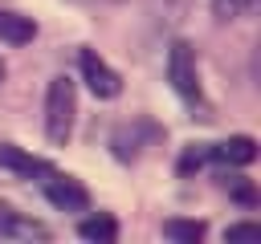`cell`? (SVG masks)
<instances>
[{
    "label": "cell",
    "instance_id": "obj_1",
    "mask_svg": "<svg viewBox=\"0 0 261 244\" xmlns=\"http://www.w3.org/2000/svg\"><path fill=\"white\" fill-rule=\"evenodd\" d=\"M73 114H77V94L69 77H53L45 94V134L53 146H65L73 134Z\"/></svg>",
    "mask_w": 261,
    "mask_h": 244
},
{
    "label": "cell",
    "instance_id": "obj_2",
    "mask_svg": "<svg viewBox=\"0 0 261 244\" xmlns=\"http://www.w3.org/2000/svg\"><path fill=\"white\" fill-rule=\"evenodd\" d=\"M167 81H171V89H175L188 106H196V102H200L196 49H192L188 41H171V49H167Z\"/></svg>",
    "mask_w": 261,
    "mask_h": 244
},
{
    "label": "cell",
    "instance_id": "obj_3",
    "mask_svg": "<svg viewBox=\"0 0 261 244\" xmlns=\"http://www.w3.org/2000/svg\"><path fill=\"white\" fill-rule=\"evenodd\" d=\"M41 183H45V199H49L57 211H90V191H86L77 179H65V175L49 171Z\"/></svg>",
    "mask_w": 261,
    "mask_h": 244
},
{
    "label": "cell",
    "instance_id": "obj_4",
    "mask_svg": "<svg viewBox=\"0 0 261 244\" xmlns=\"http://www.w3.org/2000/svg\"><path fill=\"white\" fill-rule=\"evenodd\" d=\"M82 77H86V85H90L94 98H118V94H122V77H118L94 49H82Z\"/></svg>",
    "mask_w": 261,
    "mask_h": 244
},
{
    "label": "cell",
    "instance_id": "obj_5",
    "mask_svg": "<svg viewBox=\"0 0 261 244\" xmlns=\"http://www.w3.org/2000/svg\"><path fill=\"white\" fill-rule=\"evenodd\" d=\"M155 138H159V126H151V122H130V126H118V130L110 134V146H114V159L130 163V159H139V150H143L147 142H155Z\"/></svg>",
    "mask_w": 261,
    "mask_h": 244
},
{
    "label": "cell",
    "instance_id": "obj_6",
    "mask_svg": "<svg viewBox=\"0 0 261 244\" xmlns=\"http://www.w3.org/2000/svg\"><path fill=\"white\" fill-rule=\"evenodd\" d=\"M0 167L12 171V175H20V179H45L53 171L49 159H37V155H29V150H20L12 142H0Z\"/></svg>",
    "mask_w": 261,
    "mask_h": 244
},
{
    "label": "cell",
    "instance_id": "obj_7",
    "mask_svg": "<svg viewBox=\"0 0 261 244\" xmlns=\"http://www.w3.org/2000/svg\"><path fill=\"white\" fill-rule=\"evenodd\" d=\"M208 159H212V163H224V167H249V163L257 159V138H249V134H232V138L208 146Z\"/></svg>",
    "mask_w": 261,
    "mask_h": 244
},
{
    "label": "cell",
    "instance_id": "obj_8",
    "mask_svg": "<svg viewBox=\"0 0 261 244\" xmlns=\"http://www.w3.org/2000/svg\"><path fill=\"white\" fill-rule=\"evenodd\" d=\"M0 240H49V228L0 203Z\"/></svg>",
    "mask_w": 261,
    "mask_h": 244
},
{
    "label": "cell",
    "instance_id": "obj_9",
    "mask_svg": "<svg viewBox=\"0 0 261 244\" xmlns=\"http://www.w3.org/2000/svg\"><path fill=\"white\" fill-rule=\"evenodd\" d=\"M33 37H37L33 16H20V12H12V8H0V41H4V45H29Z\"/></svg>",
    "mask_w": 261,
    "mask_h": 244
},
{
    "label": "cell",
    "instance_id": "obj_10",
    "mask_svg": "<svg viewBox=\"0 0 261 244\" xmlns=\"http://www.w3.org/2000/svg\"><path fill=\"white\" fill-rule=\"evenodd\" d=\"M77 236L90 244H114L118 240V220L114 216H86L77 224Z\"/></svg>",
    "mask_w": 261,
    "mask_h": 244
},
{
    "label": "cell",
    "instance_id": "obj_11",
    "mask_svg": "<svg viewBox=\"0 0 261 244\" xmlns=\"http://www.w3.org/2000/svg\"><path fill=\"white\" fill-rule=\"evenodd\" d=\"M204 232H208V224H204V220H179V216L163 220V236H167V240H175V244H200V240H204Z\"/></svg>",
    "mask_w": 261,
    "mask_h": 244
},
{
    "label": "cell",
    "instance_id": "obj_12",
    "mask_svg": "<svg viewBox=\"0 0 261 244\" xmlns=\"http://www.w3.org/2000/svg\"><path fill=\"white\" fill-rule=\"evenodd\" d=\"M249 4L253 0H212V12H216V20H237Z\"/></svg>",
    "mask_w": 261,
    "mask_h": 244
},
{
    "label": "cell",
    "instance_id": "obj_13",
    "mask_svg": "<svg viewBox=\"0 0 261 244\" xmlns=\"http://www.w3.org/2000/svg\"><path fill=\"white\" fill-rule=\"evenodd\" d=\"M228 187H232V199H237V203H245V207H257V187H253L249 179H232Z\"/></svg>",
    "mask_w": 261,
    "mask_h": 244
},
{
    "label": "cell",
    "instance_id": "obj_14",
    "mask_svg": "<svg viewBox=\"0 0 261 244\" xmlns=\"http://www.w3.org/2000/svg\"><path fill=\"white\" fill-rule=\"evenodd\" d=\"M200 163H208V146H200V150H196V146H188V150H184V159H179V175H192Z\"/></svg>",
    "mask_w": 261,
    "mask_h": 244
},
{
    "label": "cell",
    "instance_id": "obj_15",
    "mask_svg": "<svg viewBox=\"0 0 261 244\" xmlns=\"http://www.w3.org/2000/svg\"><path fill=\"white\" fill-rule=\"evenodd\" d=\"M224 240H261V224H232L224 228Z\"/></svg>",
    "mask_w": 261,
    "mask_h": 244
},
{
    "label": "cell",
    "instance_id": "obj_16",
    "mask_svg": "<svg viewBox=\"0 0 261 244\" xmlns=\"http://www.w3.org/2000/svg\"><path fill=\"white\" fill-rule=\"evenodd\" d=\"M0 81H4V61H0Z\"/></svg>",
    "mask_w": 261,
    "mask_h": 244
}]
</instances>
